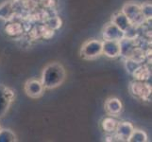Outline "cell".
Masks as SVG:
<instances>
[{
	"mask_svg": "<svg viewBox=\"0 0 152 142\" xmlns=\"http://www.w3.org/2000/svg\"><path fill=\"white\" fill-rule=\"evenodd\" d=\"M44 25H45L46 27L51 29L57 30L61 28L62 20L61 17L58 16V15H50V16L44 22Z\"/></svg>",
	"mask_w": 152,
	"mask_h": 142,
	"instance_id": "cell-17",
	"label": "cell"
},
{
	"mask_svg": "<svg viewBox=\"0 0 152 142\" xmlns=\"http://www.w3.org/2000/svg\"><path fill=\"white\" fill-rule=\"evenodd\" d=\"M111 22L123 31H125L128 28H129L130 26H132V24L129 23L128 18L126 17V15L121 12V10H119V12H115L112 15Z\"/></svg>",
	"mask_w": 152,
	"mask_h": 142,
	"instance_id": "cell-14",
	"label": "cell"
},
{
	"mask_svg": "<svg viewBox=\"0 0 152 142\" xmlns=\"http://www.w3.org/2000/svg\"><path fill=\"white\" fill-rule=\"evenodd\" d=\"M80 55L85 60H95L102 55V41L91 39L80 47Z\"/></svg>",
	"mask_w": 152,
	"mask_h": 142,
	"instance_id": "cell-4",
	"label": "cell"
},
{
	"mask_svg": "<svg viewBox=\"0 0 152 142\" xmlns=\"http://www.w3.org/2000/svg\"><path fill=\"white\" fill-rule=\"evenodd\" d=\"M129 92L132 96L142 102L151 101L152 87L148 82L142 81H133L129 85Z\"/></svg>",
	"mask_w": 152,
	"mask_h": 142,
	"instance_id": "cell-3",
	"label": "cell"
},
{
	"mask_svg": "<svg viewBox=\"0 0 152 142\" xmlns=\"http://www.w3.org/2000/svg\"><path fill=\"white\" fill-rule=\"evenodd\" d=\"M121 12L126 15L129 23L137 28L146 22L142 13V10H141L140 4L136 2L129 1L125 3L122 7Z\"/></svg>",
	"mask_w": 152,
	"mask_h": 142,
	"instance_id": "cell-2",
	"label": "cell"
},
{
	"mask_svg": "<svg viewBox=\"0 0 152 142\" xmlns=\"http://www.w3.org/2000/svg\"><path fill=\"white\" fill-rule=\"evenodd\" d=\"M17 136L10 129H0V142H15Z\"/></svg>",
	"mask_w": 152,
	"mask_h": 142,
	"instance_id": "cell-19",
	"label": "cell"
},
{
	"mask_svg": "<svg viewBox=\"0 0 152 142\" xmlns=\"http://www.w3.org/2000/svg\"><path fill=\"white\" fill-rule=\"evenodd\" d=\"M14 99L15 92L13 89L5 85H0V118L7 114Z\"/></svg>",
	"mask_w": 152,
	"mask_h": 142,
	"instance_id": "cell-5",
	"label": "cell"
},
{
	"mask_svg": "<svg viewBox=\"0 0 152 142\" xmlns=\"http://www.w3.org/2000/svg\"><path fill=\"white\" fill-rule=\"evenodd\" d=\"M42 29H43V25H37V26H34V27L31 28L28 31V35L30 40H38L41 37V34H42Z\"/></svg>",
	"mask_w": 152,
	"mask_h": 142,
	"instance_id": "cell-22",
	"label": "cell"
},
{
	"mask_svg": "<svg viewBox=\"0 0 152 142\" xmlns=\"http://www.w3.org/2000/svg\"><path fill=\"white\" fill-rule=\"evenodd\" d=\"M140 65L141 64L134 61L133 59H132V58H125V67L129 74H132V73L137 69V67Z\"/></svg>",
	"mask_w": 152,
	"mask_h": 142,
	"instance_id": "cell-23",
	"label": "cell"
},
{
	"mask_svg": "<svg viewBox=\"0 0 152 142\" xmlns=\"http://www.w3.org/2000/svg\"><path fill=\"white\" fill-rule=\"evenodd\" d=\"M118 120L114 118L113 117H106L102 119L101 121V128L105 133L107 134H113L115 132L116 127L118 125Z\"/></svg>",
	"mask_w": 152,
	"mask_h": 142,
	"instance_id": "cell-16",
	"label": "cell"
},
{
	"mask_svg": "<svg viewBox=\"0 0 152 142\" xmlns=\"http://www.w3.org/2000/svg\"><path fill=\"white\" fill-rule=\"evenodd\" d=\"M141 10L144 15V17L145 19L146 22H151L152 18V4L149 1L144 2L142 4H140Z\"/></svg>",
	"mask_w": 152,
	"mask_h": 142,
	"instance_id": "cell-20",
	"label": "cell"
},
{
	"mask_svg": "<svg viewBox=\"0 0 152 142\" xmlns=\"http://www.w3.org/2000/svg\"><path fill=\"white\" fill-rule=\"evenodd\" d=\"M25 92L27 96L31 99H39L44 95L45 87L41 81L36 80V79H29L25 83Z\"/></svg>",
	"mask_w": 152,
	"mask_h": 142,
	"instance_id": "cell-6",
	"label": "cell"
},
{
	"mask_svg": "<svg viewBox=\"0 0 152 142\" xmlns=\"http://www.w3.org/2000/svg\"><path fill=\"white\" fill-rule=\"evenodd\" d=\"M134 130V126L129 121L118 122V125L115 130V135L118 138V141H128Z\"/></svg>",
	"mask_w": 152,
	"mask_h": 142,
	"instance_id": "cell-10",
	"label": "cell"
},
{
	"mask_svg": "<svg viewBox=\"0 0 152 142\" xmlns=\"http://www.w3.org/2000/svg\"><path fill=\"white\" fill-rule=\"evenodd\" d=\"M5 32L10 37H20L25 32L24 25L18 21H9V23L5 26Z\"/></svg>",
	"mask_w": 152,
	"mask_h": 142,
	"instance_id": "cell-12",
	"label": "cell"
},
{
	"mask_svg": "<svg viewBox=\"0 0 152 142\" xmlns=\"http://www.w3.org/2000/svg\"><path fill=\"white\" fill-rule=\"evenodd\" d=\"M120 43V56L124 58H129L132 56V52L137 47V42L136 39H129V38H123L122 40L119 41Z\"/></svg>",
	"mask_w": 152,
	"mask_h": 142,
	"instance_id": "cell-11",
	"label": "cell"
},
{
	"mask_svg": "<svg viewBox=\"0 0 152 142\" xmlns=\"http://www.w3.org/2000/svg\"><path fill=\"white\" fill-rule=\"evenodd\" d=\"M15 17L12 0H8L0 5V19L4 21H12Z\"/></svg>",
	"mask_w": 152,
	"mask_h": 142,
	"instance_id": "cell-13",
	"label": "cell"
},
{
	"mask_svg": "<svg viewBox=\"0 0 152 142\" xmlns=\"http://www.w3.org/2000/svg\"><path fill=\"white\" fill-rule=\"evenodd\" d=\"M54 35H55V30L48 28L45 25L43 24V29H42L41 37L43 39H45V40H49L52 37H54Z\"/></svg>",
	"mask_w": 152,
	"mask_h": 142,
	"instance_id": "cell-24",
	"label": "cell"
},
{
	"mask_svg": "<svg viewBox=\"0 0 152 142\" xmlns=\"http://www.w3.org/2000/svg\"><path fill=\"white\" fill-rule=\"evenodd\" d=\"M148 140V135H146L145 131L134 128L133 132L128 141L129 142H146Z\"/></svg>",
	"mask_w": 152,
	"mask_h": 142,
	"instance_id": "cell-18",
	"label": "cell"
},
{
	"mask_svg": "<svg viewBox=\"0 0 152 142\" xmlns=\"http://www.w3.org/2000/svg\"><path fill=\"white\" fill-rule=\"evenodd\" d=\"M105 111L109 116L112 117H118L123 111V103L118 98L111 97L107 99L104 104Z\"/></svg>",
	"mask_w": 152,
	"mask_h": 142,
	"instance_id": "cell-9",
	"label": "cell"
},
{
	"mask_svg": "<svg viewBox=\"0 0 152 142\" xmlns=\"http://www.w3.org/2000/svg\"><path fill=\"white\" fill-rule=\"evenodd\" d=\"M38 4L41 5L42 8L50 10L54 9L57 5V0H38Z\"/></svg>",
	"mask_w": 152,
	"mask_h": 142,
	"instance_id": "cell-25",
	"label": "cell"
},
{
	"mask_svg": "<svg viewBox=\"0 0 152 142\" xmlns=\"http://www.w3.org/2000/svg\"><path fill=\"white\" fill-rule=\"evenodd\" d=\"M102 38L103 40L108 41H120L124 38V31L110 22L104 26L102 29Z\"/></svg>",
	"mask_w": 152,
	"mask_h": 142,
	"instance_id": "cell-7",
	"label": "cell"
},
{
	"mask_svg": "<svg viewBox=\"0 0 152 142\" xmlns=\"http://www.w3.org/2000/svg\"><path fill=\"white\" fill-rule=\"evenodd\" d=\"M33 1H36V2H38V0H33Z\"/></svg>",
	"mask_w": 152,
	"mask_h": 142,
	"instance_id": "cell-26",
	"label": "cell"
},
{
	"mask_svg": "<svg viewBox=\"0 0 152 142\" xmlns=\"http://www.w3.org/2000/svg\"><path fill=\"white\" fill-rule=\"evenodd\" d=\"M129 58H132L134 61H136L139 64H144V63L146 61V56H145V52L144 49H142L141 47L137 46L134 49V51L132 52V56Z\"/></svg>",
	"mask_w": 152,
	"mask_h": 142,
	"instance_id": "cell-21",
	"label": "cell"
},
{
	"mask_svg": "<svg viewBox=\"0 0 152 142\" xmlns=\"http://www.w3.org/2000/svg\"><path fill=\"white\" fill-rule=\"evenodd\" d=\"M66 78V71L64 66L59 62H52L46 65L41 75V82L45 89L51 90L61 86Z\"/></svg>",
	"mask_w": 152,
	"mask_h": 142,
	"instance_id": "cell-1",
	"label": "cell"
},
{
	"mask_svg": "<svg viewBox=\"0 0 152 142\" xmlns=\"http://www.w3.org/2000/svg\"><path fill=\"white\" fill-rule=\"evenodd\" d=\"M120 43L119 41H102V54L108 58L114 59L120 56Z\"/></svg>",
	"mask_w": 152,
	"mask_h": 142,
	"instance_id": "cell-8",
	"label": "cell"
},
{
	"mask_svg": "<svg viewBox=\"0 0 152 142\" xmlns=\"http://www.w3.org/2000/svg\"><path fill=\"white\" fill-rule=\"evenodd\" d=\"M132 75L136 81L148 82L151 77V69L149 67V64H141Z\"/></svg>",
	"mask_w": 152,
	"mask_h": 142,
	"instance_id": "cell-15",
	"label": "cell"
},
{
	"mask_svg": "<svg viewBox=\"0 0 152 142\" xmlns=\"http://www.w3.org/2000/svg\"><path fill=\"white\" fill-rule=\"evenodd\" d=\"M0 129H1V126H0Z\"/></svg>",
	"mask_w": 152,
	"mask_h": 142,
	"instance_id": "cell-27",
	"label": "cell"
}]
</instances>
